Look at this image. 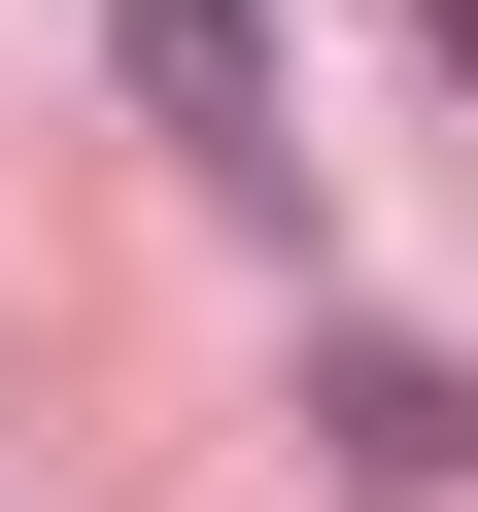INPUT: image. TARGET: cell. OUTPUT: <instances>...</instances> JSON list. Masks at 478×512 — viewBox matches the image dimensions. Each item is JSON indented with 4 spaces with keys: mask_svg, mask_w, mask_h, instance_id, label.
Masks as SVG:
<instances>
[{
    "mask_svg": "<svg viewBox=\"0 0 478 512\" xmlns=\"http://www.w3.org/2000/svg\"><path fill=\"white\" fill-rule=\"evenodd\" d=\"M308 444H342L376 512H444V478H478V376H444V342H308Z\"/></svg>",
    "mask_w": 478,
    "mask_h": 512,
    "instance_id": "cell-2",
    "label": "cell"
},
{
    "mask_svg": "<svg viewBox=\"0 0 478 512\" xmlns=\"http://www.w3.org/2000/svg\"><path fill=\"white\" fill-rule=\"evenodd\" d=\"M103 69H137L171 171H274V0H103Z\"/></svg>",
    "mask_w": 478,
    "mask_h": 512,
    "instance_id": "cell-1",
    "label": "cell"
},
{
    "mask_svg": "<svg viewBox=\"0 0 478 512\" xmlns=\"http://www.w3.org/2000/svg\"><path fill=\"white\" fill-rule=\"evenodd\" d=\"M444 69H478V0H444Z\"/></svg>",
    "mask_w": 478,
    "mask_h": 512,
    "instance_id": "cell-3",
    "label": "cell"
}]
</instances>
